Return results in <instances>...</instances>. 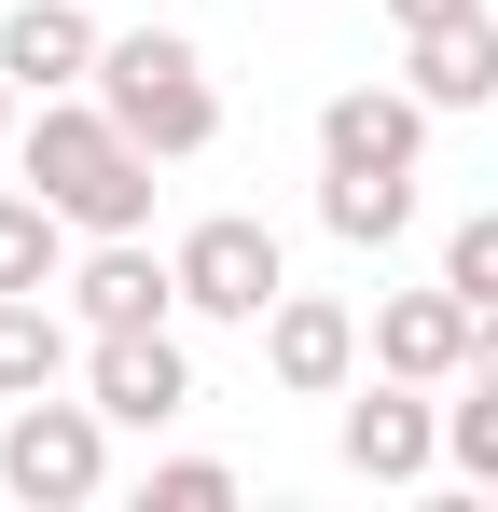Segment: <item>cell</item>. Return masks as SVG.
Masks as SVG:
<instances>
[{
    "label": "cell",
    "instance_id": "6da1fadb",
    "mask_svg": "<svg viewBox=\"0 0 498 512\" xmlns=\"http://www.w3.org/2000/svg\"><path fill=\"white\" fill-rule=\"evenodd\" d=\"M14 167L70 208V236H153V153L111 125V97H97V84H83V97H28Z\"/></svg>",
    "mask_w": 498,
    "mask_h": 512
},
{
    "label": "cell",
    "instance_id": "7a4b0ae2",
    "mask_svg": "<svg viewBox=\"0 0 498 512\" xmlns=\"http://www.w3.org/2000/svg\"><path fill=\"white\" fill-rule=\"evenodd\" d=\"M97 97H111V125H125L153 167H194V153L222 139V84H208V56H194L180 28H111V42H97Z\"/></svg>",
    "mask_w": 498,
    "mask_h": 512
},
{
    "label": "cell",
    "instance_id": "3957f363",
    "mask_svg": "<svg viewBox=\"0 0 498 512\" xmlns=\"http://www.w3.org/2000/svg\"><path fill=\"white\" fill-rule=\"evenodd\" d=\"M111 443L125 429L97 416V388H42V402H14L0 416V499H28V512H83L97 485H111Z\"/></svg>",
    "mask_w": 498,
    "mask_h": 512
},
{
    "label": "cell",
    "instance_id": "277c9868",
    "mask_svg": "<svg viewBox=\"0 0 498 512\" xmlns=\"http://www.w3.org/2000/svg\"><path fill=\"white\" fill-rule=\"evenodd\" d=\"M277 291H291L277 222H249V208L180 222V319H236V333H263V305H277Z\"/></svg>",
    "mask_w": 498,
    "mask_h": 512
},
{
    "label": "cell",
    "instance_id": "5b68a950",
    "mask_svg": "<svg viewBox=\"0 0 498 512\" xmlns=\"http://www.w3.org/2000/svg\"><path fill=\"white\" fill-rule=\"evenodd\" d=\"M332 457H346L360 485H429V471H443V388L360 374V388L332 402Z\"/></svg>",
    "mask_w": 498,
    "mask_h": 512
},
{
    "label": "cell",
    "instance_id": "8992f818",
    "mask_svg": "<svg viewBox=\"0 0 498 512\" xmlns=\"http://www.w3.org/2000/svg\"><path fill=\"white\" fill-rule=\"evenodd\" d=\"M83 388H97V416H111V429H166V416H194V346H180V319L83 333Z\"/></svg>",
    "mask_w": 498,
    "mask_h": 512
},
{
    "label": "cell",
    "instance_id": "52a82bcc",
    "mask_svg": "<svg viewBox=\"0 0 498 512\" xmlns=\"http://www.w3.org/2000/svg\"><path fill=\"white\" fill-rule=\"evenodd\" d=\"M360 360H374L360 305H332V291H277V305H263V374H277L291 402H346Z\"/></svg>",
    "mask_w": 498,
    "mask_h": 512
},
{
    "label": "cell",
    "instance_id": "ba28073f",
    "mask_svg": "<svg viewBox=\"0 0 498 512\" xmlns=\"http://www.w3.org/2000/svg\"><path fill=\"white\" fill-rule=\"evenodd\" d=\"M70 319H83V333L180 319V250H153V236H83V250H70Z\"/></svg>",
    "mask_w": 498,
    "mask_h": 512
},
{
    "label": "cell",
    "instance_id": "9c48e42d",
    "mask_svg": "<svg viewBox=\"0 0 498 512\" xmlns=\"http://www.w3.org/2000/svg\"><path fill=\"white\" fill-rule=\"evenodd\" d=\"M471 333H485V305H471L457 277H429V291H388V305H374V374L457 388V374H471Z\"/></svg>",
    "mask_w": 498,
    "mask_h": 512
},
{
    "label": "cell",
    "instance_id": "30bf717a",
    "mask_svg": "<svg viewBox=\"0 0 498 512\" xmlns=\"http://www.w3.org/2000/svg\"><path fill=\"white\" fill-rule=\"evenodd\" d=\"M97 42H111V28H97L83 0H14V14H0V84L14 97H83L97 84Z\"/></svg>",
    "mask_w": 498,
    "mask_h": 512
},
{
    "label": "cell",
    "instance_id": "8fae6325",
    "mask_svg": "<svg viewBox=\"0 0 498 512\" xmlns=\"http://www.w3.org/2000/svg\"><path fill=\"white\" fill-rule=\"evenodd\" d=\"M415 153H429V97H415V84L319 97V167H415Z\"/></svg>",
    "mask_w": 498,
    "mask_h": 512
},
{
    "label": "cell",
    "instance_id": "7c38bea8",
    "mask_svg": "<svg viewBox=\"0 0 498 512\" xmlns=\"http://www.w3.org/2000/svg\"><path fill=\"white\" fill-rule=\"evenodd\" d=\"M402 84L429 97V111H498V0L457 14V28H415V42H402Z\"/></svg>",
    "mask_w": 498,
    "mask_h": 512
},
{
    "label": "cell",
    "instance_id": "4fadbf2b",
    "mask_svg": "<svg viewBox=\"0 0 498 512\" xmlns=\"http://www.w3.org/2000/svg\"><path fill=\"white\" fill-rule=\"evenodd\" d=\"M83 360V319L56 291H0V402H42V388H70Z\"/></svg>",
    "mask_w": 498,
    "mask_h": 512
},
{
    "label": "cell",
    "instance_id": "5bb4252c",
    "mask_svg": "<svg viewBox=\"0 0 498 512\" xmlns=\"http://www.w3.org/2000/svg\"><path fill=\"white\" fill-rule=\"evenodd\" d=\"M319 222L346 250H402L415 236V167H319Z\"/></svg>",
    "mask_w": 498,
    "mask_h": 512
},
{
    "label": "cell",
    "instance_id": "9a60e30c",
    "mask_svg": "<svg viewBox=\"0 0 498 512\" xmlns=\"http://www.w3.org/2000/svg\"><path fill=\"white\" fill-rule=\"evenodd\" d=\"M0 291H70V208L42 180L0 194Z\"/></svg>",
    "mask_w": 498,
    "mask_h": 512
},
{
    "label": "cell",
    "instance_id": "2e32d148",
    "mask_svg": "<svg viewBox=\"0 0 498 512\" xmlns=\"http://www.w3.org/2000/svg\"><path fill=\"white\" fill-rule=\"evenodd\" d=\"M443 471L498 499V388H485V374H457V388H443Z\"/></svg>",
    "mask_w": 498,
    "mask_h": 512
},
{
    "label": "cell",
    "instance_id": "e0dca14e",
    "mask_svg": "<svg viewBox=\"0 0 498 512\" xmlns=\"http://www.w3.org/2000/svg\"><path fill=\"white\" fill-rule=\"evenodd\" d=\"M139 499H153V512H236V471H222V457H153Z\"/></svg>",
    "mask_w": 498,
    "mask_h": 512
},
{
    "label": "cell",
    "instance_id": "ac0fdd59",
    "mask_svg": "<svg viewBox=\"0 0 498 512\" xmlns=\"http://www.w3.org/2000/svg\"><path fill=\"white\" fill-rule=\"evenodd\" d=\"M443 277H457L471 305H498V208H471V222L443 236Z\"/></svg>",
    "mask_w": 498,
    "mask_h": 512
},
{
    "label": "cell",
    "instance_id": "d6986e66",
    "mask_svg": "<svg viewBox=\"0 0 498 512\" xmlns=\"http://www.w3.org/2000/svg\"><path fill=\"white\" fill-rule=\"evenodd\" d=\"M457 14H485V0H388V28H402V42H415V28H457Z\"/></svg>",
    "mask_w": 498,
    "mask_h": 512
},
{
    "label": "cell",
    "instance_id": "ffe728a7",
    "mask_svg": "<svg viewBox=\"0 0 498 512\" xmlns=\"http://www.w3.org/2000/svg\"><path fill=\"white\" fill-rule=\"evenodd\" d=\"M471 374H485V388H498V305H485V333H471Z\"/></svg>",
    "mask_w": 498,
    "mask_h": 512
},
{
    "label": "cell",
    "instance_id": "44dd1931",
    "mask_svg": "<svg viewBox=\"0 0 498 512\" xmlns=\"http://www.w3.org/2000/svg\"><path fill=\"white\" fill-rule=\"evenodd\" d=\"M0 153H14V84H0Z\"/></svg>",
    "mask_w": 498,
    "mask_h": 512
}]
</instances>
